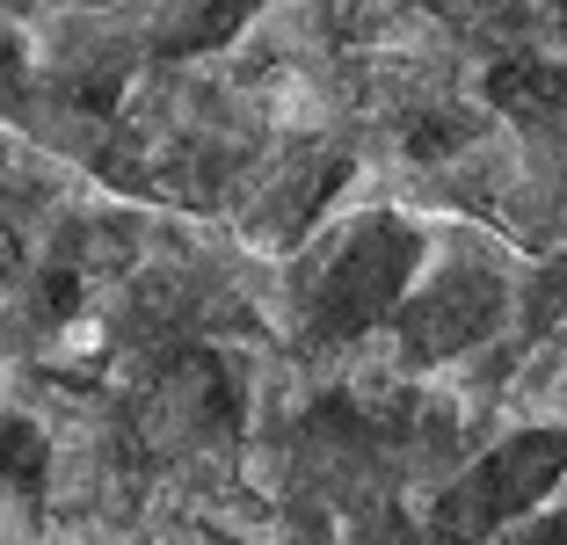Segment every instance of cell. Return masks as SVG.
I'll list each match as a JSON object with an SVG mask.
<instances>
[{
    "mask_svg": "<svg viewBox=\"0 0 567 545\" xmlns=\"http://www.w3.org/2000/svg\"><path fill=\"white\" fill-rule=\"evenodd\" d=\"M567 473V430H532V436H509L502 451H487L473 473H458L436 502L430 531L436 545H473L487 531H502L509 516H524L553 480Z\"/></svg>",
    "mask_w": 567,
    "mask_h": 545,
    "instance_id": "obj_1",
    "label": "cell"
},
{
    "mask_svg": "<svg viewBox=\"0 0 567 545\" xmlns=\"http://www.w3.org/2000/svg\"><path fill=\"white\" fill-rule=\"evenodd\" d=\"M415 263H422L415 226H401V218H364V226L342 240V255L328 263V277H320V291H313V335L320 342H350L371 320H385L393 298H401V284L415 277Z\"/></svg>",
    "mask_w": 567,
    "mask_h": 545,
    "instance_id": "obj_2",
    "label": "cell"
},
{
    "mask_svg": "<svg viewBox=\"0 0 567 545\" xmlns=\"http://www.w3.org/2000/svg\"><path fill=\"white\" fill-rule=\"evenodd\" d=\"M502 320V277L495 269H451L430 298H415L401 320L408 357H451V349H473L487 328Z\"/></svg>",
    "mask_w": 567,
    "mask_h": 545,
    "instance_id": "obj_3",
    "label": "cell"
},
{
    "mask_svg": "<svg viewBox=\"0 0 567 545\" xmlns=\"http://www.w3.org/2000/svg\"><path fill=\"white\" fill-rule=\"evenodd\" d=\"M487 95L509 116H553L567 102V73L546 66V59H502V66L487 73Z\"/></svg>",
    "mask_w": 567,
    "mask_h": 545,
    "instance_id": "obj_4",
    "label": "cell"
},
{
    "mask_svg": "<svg viewBox=\"0 0 567 545\" xmlns=\"http://www.w3.org/2000/svg\"><path fill=\"white\" fill-rule=\"evenodd\" d=\"M255 16V0H218V8H204L197 22H189L183 37H167V59H183V51H204V44H226V37H234V22H248Z\"/></svg>",
    "mask_w": 567,
    "mask_h": 545,
    "instance_id": "obj_5",
    "label": "cell"
},
{
    "mask_svg": "<svg viewBox=\"0 0 567 545\" xmlns=\"http://www.w3.org/2000/svg\"><path fill=\"white\" fill-rule=\"evenodd\" d=\"M8 465H16L22 487H30V480L44 473V465H37V430H30V422H8Z\"/></svg>",
    "mask_w": 567,
    "mask_h": 545,
    "instance_id": "obj_6",
    "label": "cell"
},
{
    "mask_svg": "<svg viewBox=\"0 0 567 545\" xmlns=\"http://www.w3.org/2000/svg\"><path fill=\"white\" fill-rule=\"evenodd\" d=\"M538 306H567V263L546 269V284H538Z\"/></svg>",
    "mask_w": 567,
    "mask_h": 545,
    "instance_id": "obj_7",
    "label": "cell"
},
{
    "mask_svg": "<svg viewBox=\"0 0 567 545\" xmlns=\"http://www.w3.org/2000/svg\"><path fill=\"white\" fill-rule=\"evenodd\" d=\"M517 545H567V516H553V524H538V531H524Z\"/></svg>",
    "mask_w": 567,
    "mask_h": 545,
    "instance_id": "obj_8",
    "label": "cell"
},
{
    "mask_svg": "<svg viewBox=\"0 0 567 545\" xmlns=\"http://www.w3.org/2000/svg\"><path fill=\"white\" fill-rule=\"evenodd\" d=\"M430 8H444V16H481V8H495V0H430Z\"/></svg>",
    "mask_w": 567,
    "mask_h": 545,
    "instance_id": "obj_9",
    "label": "cell"
}]
</instances>
